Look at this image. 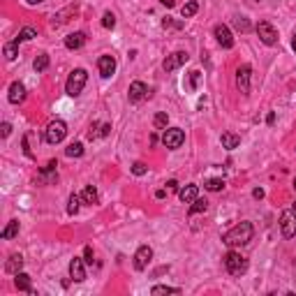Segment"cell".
<instances>
[{
  "mask_svg": "<svg viewBox=\"0 0 296 296\" xmlns=\"http://www.w3.org/2000/svg\"><path fill=\"white\" fill-rule=\"evenodd\" d=\"M254 229L250 222H238L236 227H232L227 234H222V243L229 245V248H236V245H245L253 241Z\"/></svg>",
  "mask_w": 296,
  "mask_h": 296,
  "instance_id": "6da1fadb",
  "label": "cell"
},
{
  "mask_svg": "<svg viewBox=\"0 0 296 296\" xmlns=\"http://www.w3.org/2000/svg\"><path fill=\"white\" fill-rule=\"evenodd\" d=\"M88 81V74L86 70H81V67H77V70L72 72L70 77H67V84H65V93L70 97H77L81 90H84V86H86Z\"/></svg>",
  "mask_w": 296,
  "mask_h": 296,
  "instance_id": "7a4b0ae2",
  "label": "cell"
},
{
  "mask_svg": "<svg viewBox=\"0 0 296 296\" xmlns=\"http://www.w3.org/2000/svg\"><path fill=\"white\" fill-rule=\"evenodd\" d=\"M225 269L229 271L232 275L238 278V275H243L245 271H248V259H245L241 253H234V250H232V253L225 254Z\"/></svg>",
  "mask_w": 296,
  "mask_h": 296,
  "instance_id": "3957f363",
  "label": "cell"
},
{
  "mask_svg": "<svg viewBox=\"0 0 296 296\" xmlns=\"http://www.w3.org/2000/svg\"><path fill=\"white\" fill-rule=\"evenodd\" d=\"M65 134H67V125H65V121L56 118V121L49 123V127H46V134H44V139H46V144L56 146V144H61V141L65 139Z\"/></svg>",
  "mask_w": 296,
  "mask_h": 296,
  "instance_id": "277c9868",
  "label": "cell"
},
{
  "mask_svg": "<svg viewBox=\"0 0 296 296\" xmlns=\"http://www.w3.org/2000/svg\"><path fill=\"white\" fill-rule=\"evenodd\" d=\"M183 141H185V132L181 130V127H169V130H165V134H162V144H165L169 150L181 148Z\"/></svg>",
  "mask_w": 296,
  "mask_h": 296,
  "instance_id": "5b68a950",
  "label": "cell"
},
{
  "mask_svg": "<svg viewBox=\"0 0 296 296\" xmlns=\"http://www.w3.org/2000/svg\"><path fill=\"white\" fill-rule=\"evenodd\" d=\"M257 35H259V40L266 44V46H275V44H278V40H280L278 30L271 26L269 21H259V23H257Z\"/></svg>",
  "mask_w": 296,
  "mask_h": 296,
  "instance_id": "8992f818",
  "label": "cell"
},
{
  "mask_svg": "<svg viewBox=\"0 0 296 296\" xmlns=\"http://www.w3.org/2000/svg\"><path fill=\"white\" fill-rule=\"evenodd\" d=\"M280 229H282V236L285 238H294L296 236V213L294 211H285L280 215Z\"/></svg>",
  "mask_w": 296,
  "mask_h": 296,
  "instance_id": "52a82bcc",
  "label": "cell"
},
{
  "mask_svg": "<svg viewBox=\"0 0 296 296\" xmlns=\"http://www.w3.org/2000/svg\"><path fill=\"white\" fill-rule=\"evenodd\" d=\"M250 74H253V67H250V65H241V67L236 70V86H238V90H241L243 95L250 93Z\"/></svg>",
  "mask_w": 296,
  "mask_h": 296,
  "instance_id": "ba28073f",
  "label": "cell"
},
{
  "mask_svg": "<svg viewBox=\"0 0 296 296\" xmlns=\"http://www.w3.org/2000/svg\"><path fill=\"white\" fill-rule=\"evenodd\" d=\"M188 51H176V53H171V56H167L165 58V63H162V70L165 72H174V70H178L181 65H185L188 63Z\"/></svg>",
  "mask_w": 296,
  "mask_h": 296,
  "instance_id": "9c48e42d",
  "label": "cell"
},
{
  "mask_svg": "<svg viewBox=\"0 0 296 296\" xmlns=\"http://www.w3.org/2000/svg\"><path fill=\"white\" fill-rule=\"evenodd\" d=\"M150 259H153V248L150 245H141L139 250L134 253V269L144 271L150 264Z\"/></svg>",
  "mask_w": 296,
  "mask_h": 296,
  "instance_id": "30bf717a",
  "label": "cell"
},
{
  "mask_svg": "<svg viewBox=\"0 0 296 296\" xmlns=\"http://www.w3.org/2000/svg\"><path fill=\"white\" fill-rule=\"evenodd\" d=\"M70 278L74 282H84L86 280V261L81 259V257H74L70 261Z\"/></svg>",
  "mask_w": 296,
  "mask_h": 296,
  "instance_id": "8fae6325",
  "label": "cell"
},
{
  "mask_svg": "<svg viewBox=\"0 0 296 296\" xmlns=\"http://www.w3.org/2000/svg\"><path fill=\"white\" fill-rule=\"evenodd\" d=\"M215 40L222 49H232L234 46V37H232V30L225 26V23H218L215 26Z\"/></svg>",
  "mask_w": 296,
  "mask_h": 296,
  "instance_id": "7c38bea8",
  "label": "cell"
},
{
  "mask_svg": "<svg viewBox=\"0 0 296 296\" xmlns=\"http://www.w3.org/2000/svg\"><path fill=\"white\" fill-rule=\"evenodd\" d=\"M148 86L144 84V81H132L130 84V93H127V97H130V102H141V100H146L148 97Z\"/></svg>",
  "mask_w": 296,
  "mask_h": 296,
  "instance_id": "4fadbf2b",
  "label": "cell"
},
{
  "mask_svg": "<svg viewBox=\"0 0 296 296\" xmlns=\"http://www.w3.org/2000/svg\"><path fill=\"white\" fill-rule=\"evenodd\" d=\"M7 100H9V102H12V105H21V102L26 100V86H23L21 81H14V84L9 86Z\"/></svg>",
  "mask_w": 296,
  "mask_h": 296,
  "instance_id": "5bb4252c",
  "label": "cell"
},
{
  "mask_svg": "<svg viewBox=\"0 0 296 296\" xmlns=\"http://www.w3.org/2000/svg\"><path fill=\"white\" fill-rule=\"evenodd\" d=\"M97 70L105 79H109L116 72V58L113 56H102L100 61H97Z\"/></svg>",
  "mask_w": 296,
  "mask_h": 296,
  "instance_id": "9a60e30c",
  "label": "cell"
},
{
  "mask_svg": "<svg viewBox=\"0 0 296 296\" xmlns=\"http://www.w3.org/2000/svg\"><path fill=\"white\" fill-rule=\"evenodd\" d=\"M86 44V33H70V35L65 37V46L70 49V51H77V49H81Z\"/></svg>",
  "mask_w": 296,
  "mask_h": 296,
  "instance_id": "2e32d148",
  "label": "cell"
},
{
  "mask_svg": "<svg viewBox=\"0 0 296 296\" xmlns=\"http://www.w3.org/2000/svg\"><path fill=\"white\" fill-rule=\"evenodd\" d=\"M197 194H199V188L194 183H190V185H185V188L178 190V199L183 201V204H192V201L197 199Z\"/></svg>",
  "mask_w": 296,
  "mask_h": 296,
  "instance_id": "e0dca14e",
  "label": "cell"
},
{
  "mask_svg": "<svg viewBox=\"0 0 296 296\" xmlns=\"http://www.w3.org/2000/svg\"><path fill=\"white\" fill-rule=\"evenodd\" d=\"M56 167H58V162H56V160H51V162H49V165L42 169V174H40V181H44V183H56V181H58Z\"/></svg>",
  "mask_w": 296,
  "mask_h": 296,
  "instance_id": "ac0fdd59",
  "label": "cell"
},
{
  "mask_svg": "<svg viewBox=\"0 0 296 296\" xmlns=\"http://www.w3.org/2000/svg\"><path fill=\"white\" fill-rule=\"evenodd\" d=\"M21 269H23V257H21V254H12V257L5 261V271L12 273V275L21 273Z\"/></svg>",
  "mask_w": 296,
  "mask_h": 296,
  "instance_id": "d6986e66",
  "label": "cell"
},
{
  "mask_svg": "<svg viewBox=\"0 0 296 296\" xmlns=\"http://www.w3.org/2000/svg\"><path fill=\"white\" fill-rule=\"evenodd\" d=\"M220 141H222V148H227V150H234V148L241 146V137L234 134V132H225V134L220 137Z\"/></svg>",
  "mask_w": 296,
  "mask_h": 296,
  "instance_id": "ffe728a7",
  "label": "cell"
},
{
  "mask_svg": "<svg viewBox=\"0 0 296 296\" xmlns=\"http://www.w3.org/2000/svg\"><path fill=\"white\" fill-rule=\"evenodd\" d=\"M14 285H17L19 292H28V294H33V285H30V275H28V273H17Z\"/></svg>",
  "mask_w": 296,
  "mask_h": 296,
  "instance_id": "44dd1931",
  "label": "cell"
},
{
  "mask_svg": "<svg viewBox=\"0 0 296 296\" xmlns=\"http://www.w3.org/2000/svg\"><path fill=\"white\" fill-rule=\"evenodd\" d=\"M97 199H100V194H97V190L93 188V185H88V188H84V192H81V201L84 204H97Z\"/></svg>",
  "mask_w": 296,
  "mask_h": 296,
  "instance_id": "7402d4cb",
  "label": "cell"
},
{
  "mask_svg": "<svg viewBox=\"0 0 296 296\" xmlns=\"http://www.w3.org/2000/svg\"><path fill=\"white\" fill-rule=\"evenodd\" d=\"M197 12H199V2H197V0H190V2H185L183 7H181V14H183V19L194 17Z\"/></svg>",
  "mask_w": 296,
  "mask_h": 296,
  "instance_id": "603a6c76",
  "label": "cell"
},
{
  "mask_svg": "<svg viewBox=\"0 0 296 296\" xmlns=\"http://www.w3.org/2000/svg\"><path fill=\"white\" fill-rule=\"evenodd\" d=\"M65 155L67 157H81L84 155V144H81V141H72L70 146L65 148Z\"/></svg>",
  "mask_w": 296,
  "mask_h": 296,
  "instance_id": "cb8c5ba5",
  "label": "cell"
},
{
  "mask_svg": "<svg viewBox=\"0 0 296 296\" xmlns=\"http://www.w3.org/2000/svg\"><path fill=\"white\" fill-rule=\"evenodd\" d=\"M2 53H5V58H7V61H14V58L19 56V42H17V40H14V42H7V44H5Z\"/></svg>",
  "mask_w": 296,
  "mask_h": 296,
  "instance_id": "d4e9b609",
  "label": "cell"
},
{
  "mask_svg": "<svg viewBox=\"0 0 296 296\" xmlns=\"http://www.w3.org/2000/svg\"><path fill=\"white\" fill-rule=\"evenodd\" d=\"M2 238H14V236H19V220H12L5 229H2Z\"/></svg>",
  "mask_w": 296,
  "mask_h": 296,
  "instance_id": "484cf974",
  "label": "cell"
},
{
  "mask_svg": "<svg viewBox=\"0 0 296 296\" xmlns=\"http://www.w3.org/2000/svg\"><path fill=\"white\" fill-rule=\"evenodd\" d=\"M209 209V201L206 199H199V197H197V199L192 201V206H190V215H197V213H204V211Z\"/></svg>",
  "mask_w": 296,
  "mask_h": 296,
  "instance_id": "4316f807",
  "label": "cell"
},
{
  "mask_svg": "<svg viewBox=\"0 0 296 296\" xmlns=\"http://www.w3.org/2000/svg\"><path fill=\"white\" fill-rule=\"evenodd\" d=\"M33 67H35V72L46 70V67H49V53H40L35 58V63H33Z\"/></svg>",
  "mask_w": 296,
  "mask_h": 296,
  "instance_id": "83f0119b",
  "label": "cell"
},
{
  "mask_svg": "<svg viewBox=\"0 0 296 296\" xmlns=\"http://www.w3.org/2000/svg\"><path fill=\"white\" fill-rule=\"evenodd\" d=\"M150 294H181V289L178 287H169V285H155V287L150 289Z\"/></svg>",
  "mask_w": 296,
  "mask_h": 296,
  "instance_id": "f1b7e54d",
  "label": "cell"
},
{
  "mask_svg": "<svg viewBox=\"0 0 296 296\" xmlns=\"http://www.w3.org/2000/svg\"><path fill=\"white\" fill-rule=\"evenodd\" d=\"M204 188L211 190V192H220L222 188H225V181H222V178H209V181L204 183Z\"/></svg>",
  "mask_w": 296,
  "mask_h": 296,
  "instance_id": "f546056e",
  "label": "cell"
},
{
  "mask_svg": "<svg viewBox=\"0 0 296 296\" xmlns=\"http://www.w3.org/2000/svg\"><path fill=\"white\" fill-rule=\"evenodd\" d=\"M79 204H81V197L79 194H70V201H67V213L70 215H77L79 213Z\"/></svg>",
  "mask_w": 296,
  "mask_h": 296,
  "instance_id": "4dcf8cb0",
  "label": "cell"
},
{
  "mask_svg": "<svg viewBox=\"0 0 296 296\" xmlns=\"http://www.w3.org/2000/svg\"><path fill=\"white\" fill-rule=\"evenodd\" d=\"M33 37H37V30L35 28H30V26H26L21 33H19L17 42H28V40H33Z\"/></svg>",
  "mask_w": 296,
  "mask_h": 296,
  "instance_id": "1f68e13d",
  "label": "cell"
},
{
  "mask_svg": "<svg viewBox=\"0 0 296 296\" xmlns=\"http://www.w3.org/2000/svg\"><path fill=\"white\" fill-rule=\"evenodd\" d=\"M167 123H169V116H167L165 111L155 113V118H153V125H155V130H165Z\"/></svg>",
  "mask_w": 296,
  "mask_h": 296,
  "instance_id": "d6a6232c",
  "label": "cell"
},
{
  "mask_svg": "<svg viewBox=\"0 0 296 296\" xmlns=\"http://www.w3.org/2000/svg\"><path fill=\"white\" fill-rule=\"evenodd\" d=\"M234 26L238 28L241 33H248V30H250V21H248L245 17H236L234 19Z\"/></svg>",
  "mask_w": 296,
  "mask_h": 296,
  "instance_id": "836d02e7",
  "label": "cell"
},
{
  "mask_svg": "<svg viewBox=\"0 0 296 296\" xmlns=\"http://www.w3.org/2000/svg\"><path fill=\"white\" fill-rule=\"evenodd\" d=\"M199 81H201V72L199 70H192L190 72V90H197Z\"/></svg>",
  "mask_w": 296,
  "mask_h": 296,
  "instance_id": "e575fe53",
  "label": "cell"
},
{
  "mask_svg": "<svg viewBox=\"0 0 296 296\" xmlns=\"http://www.w3.org/2000/svg\"><path fill=\"white\" fill-rule=\"evenodd\" d=\"M102 26L109 28V30H111L113 26H116V17H113L111 12H105V17H102Z\"/></svg>",
  "mask_w": 296,
  "mask_h": 296,
  "instance_id": "d590c367",
  "label": "cell"
},
{
  "mask_svg": "<svg viewBox=\"0 0 296 296\" xmlns=\"http://www.w3.org/2000/svg\"><path fill=\"white\" fill-rule=\"evenodd\" d=\"M148 171V167L144 165V162H134V165H132V174L134 176H144Z\"/></svg>",
  "mask_w": 296,
  "mask_h": 296,
  "instance_id": "8d00e7d4",
  "label": "cell"
},
{
  "mask_svg": "<svg viewBox=\"0 0 296 296\" xmlns=\"http://www.w3.org/2000/svg\"><path fill=\"white\" fill-rule=\"evenodd\" d=\"M84 261H86V264H93V248H90V245L84 248Z\"/></svg>",
  "mask_w": 296,
  "mask_h": 296,
  "instance_id": "74e56055",
  "label": "cell"
},
{
  "mask_svg": "<svg viewBox=\"0 0 296 296\" xmlns=\"http://www.w3.org/2000/svg\"><path fill=\"white\" fill-rule=\"evenodd\" d=\"M162 26H165V28H181V26H183V23H181V21H178V23H174V21H171V19L167 17L165 21H162Z\"/></svg>",
  "mask_w": 296,
  "mask_h": 296,
  "instance_id": "f35d334b",
  "label": "cell"
},
{
  "mask_svg": "<svg viewBox=\"0 0 296 296\" xmlns=\"http://www.w3.org/2000/svg\"><path fill=\"white\" fill-rule=\"evenodd\" d=\"M0 132H2V137H9V132H12V125H9V123H2V125H0Z\"/></svg>",
  "mask_w": 296,
  "mask_h": 296,
  "instance_id": "ab89813d",
  "label": "cell"
},
{
  "mask_svg": "<svg viewBox=\"0 0 296 296\" xmlns=\"http://www.w3.org/2000/svg\"><path fill=\"white\" fill-rule=\"evenodd\" d=\"M253 197H254V199H264V190H261V188H254Z\"/></svg>",
  "mask_w": 296,
  "mask_h": 296,
  "instance_id": "60d3db41",
  "label": "cell"
},
{
  "mask_svg": "<svg viewBox=\"0 0 296 296\" xmlns=\"http://www.w3.org/2000/svg\"><path fill=\"white\" fill-rule=\"evenodd\" d=\"M109 130H111V125H102V127H100V137H106V134H109Z\"/></svg>",
  "mask_w": 296,
  "mask_h": 296,
  "instance_id": "b9f144b4",
  "label": "cell"
},
{
  "mask_svg": "<svg viewBox=\"0 0 296 296\" xmlns=\"http://www.w3.org/2000/svg\"><path fill=\"white\" fill-rule=\"evenodd\" d=\"M266 123H269V125H273V123H275V113H273V111L266 116Z\"/></svg>",
  "mask_w": 296,
  "mask_h": 296,
  "instance_id": "7bdbcfd3",
  "label": "cell"
},
{
  "mask_svg": "<svg viewBox=\"0 0 296 296\" xmlns=\"http://www.w3.org/2000/svg\"><path fill=\"white\" fill-rule=\"evenodd\" d=\"M167 188H169V190H178V183H176V181H169V183H167Z\"/></svg>",
  "mask_w": 296,
  "mask_h": 296,
  "instance_id": "ee69618b",
  "label": "cell"
},
{
  "mask_svg": "<svg viewBox=\"0 0 296 296\" xmlns=\"http://www.w3.org/2000/svg\"><path fill=\"white\" fill-rule=\"evenodd\" d=\"M155 197H157V199H165L167 192H165V190H157V192H155Z\"/></svg>",
  "mask_w": 296,
  "mask_h": 296,
  "instance_id": "f6af8a7d",
  "label": "cell"
},
{
  "mask_svg": "<svg viewBox=\"0 0 296 296\" xmlns=\"http://www.w3.org/2000/svg\"><path fill=\"white\" fill-rule=\"evenodd\" d=\"M162 5H167V7H171V5H174V0H162Z\"/></svg>",
  "mask_w": 296,
  "mask_h": 296,
  "instance_id": "bcb514c9",
  "label": "cell"
},
{
  "mask_svg": "<svg viewBox=\"0 0 296 296\" xmlns=\"http://www.w3.org/2000/svg\"><path fill=\"white\" fill-rule=\"evenodd\" d=\"M40 2H44V0H28V5H40Z\"/></svg>",
  "mask_w": 296,
  "mask_h": 296,
  "instance_id": "7dc6e473",
  "label": "cell"
},
{
  "mask_svg": "<svg viewBox=\"0 0 296 296\" xmlns=\"http://www.w3.org/2000/svg\"><path fill=\"white\" fill-rule=\"evenodd\" d=\"M292 49L296 51V35H294V40H292Z\"/></svg>",
  "mask_w": 296,
  "mask_h": 296,
  "instance_id": "c3c4849f",
  "label": "cell"
},
{
  "mask_svg": "<svg viewBox=\"0 0 296 296\" xmlns=\"http://www.w3.org/2000/svg\"><path fill=\"white\" fill-rule=\"evenodd\" d=\"M294 190H296V178H294Z\"/></svg>",
  "mask_w": 296,
  "mask_h": 296,
  "instance_id": "681fc988",
  "label": "cell"
},
{
  "mask_svg": "<svg viewBox=\"0 0 296 296\" xmlns=\"http://www.w3.org/2000/svg\"><path fill=\"white\" fill-rule=\"evenodd\" d=\"M294 213H296V201H294Z\"/></svg>",
  "mask_w": 296,
  "mask_h": 296,
  "instance_id": "f907efd6",
  "label": "cell"
},
{
  "mask_svg": "<svg viewBox=\"0 0 296 296\" xmlns=\"http://www.w3.org/2000/svg\"><path fill=\"white\" fill-rule=\"evenodd\" d=\"M254 2H261V0H254Z\"/></svg>",
  "mask_w": 296,
  "mask_h": 296,
  "instance_id": "816d5d0a",
  "label": "cell"
}]
</instances>
